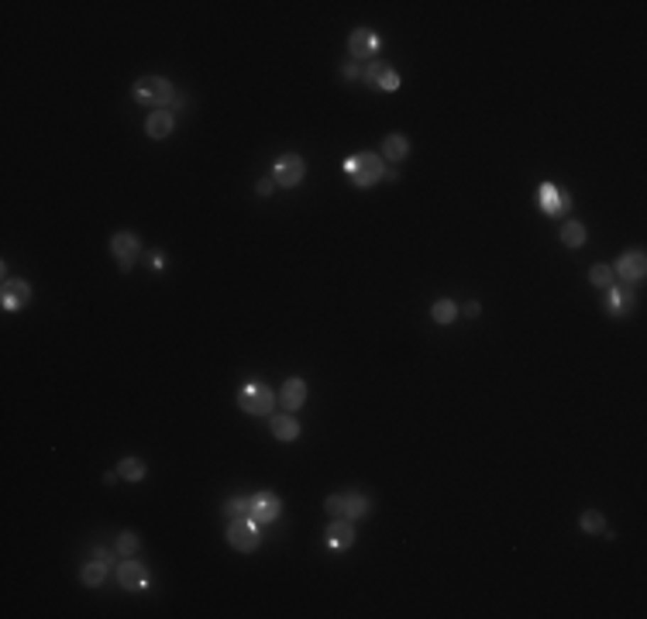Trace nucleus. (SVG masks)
Segmentation results:
<instances>
[{
    "instance_id": "1",
    "label": "nucleus",
    "mask_w": 647,
    "mask_h": 619,
    "mask_svg": "<svg viewBox=\"0 0 647 619\" xmlns=\"http://www.w3.org/2000/svg\"><path fill=\"white\" fill-rule=\"evenodd\" d=\"M134 100H138V104H148V107H156V111H169V107H176L179 104L173 83L162 80V76H141V80L134 83Z\"/></svg>"
},
{
    "instance_id": "2",
    "label": "nucleus",
    "mask_w": 647,
    "mask_h": 619,
    "mask_svg": "<svg viewBox=\"0 0 647 619\" xmlns=\"http://www.w3.org/2000/svg\"><path fill=\"white\" fill-rule=\"evenodd\" d=\"M344 172H348V179H352L355 186L365 190V186H376V182L386 176V165H382V158L376 152H358L344 162Z\"/></svg>"
},
{
    "instance_id": "3",
    "label": "nucleus",
    "mask_w": 647,
    "mask_h": 619,
    "mask_svg": "<svg viewBox=\"0 0 647 619\" xmlns=\"http://www.w3.org/2000/svg\"><path fill=\"white\" fill-rule=\"evenodd\" d=\"M238 406L245 413H251V417H268L272 406H276V396H272V389L262 385V382H248V385H241V393H238Z\"/></svg>"
},
{
    "instance_id": "4",
    "label": "nucleus",
    "mask_w": 647,
    "mask_h": 619,
    "mask_svg": "<svg viewBox=\"0 0 647 619\" xmlns=\"http://www.w3.org/2000/svg\"><path fill=\"white\" fill-rule=\"evenodd\" d=\"M227 544H231L234 551L251 554L255 547H259V523H255L251 516H234L231 527H227Z\"/></svg>"
},
{
    "instance_id": "5",
    "label": "nucleus",
    "mask_w": 647,
    "mask_h": 619,
    "mask_svg": "<svg viewBox=\"0 0 647 619\" xmlns=\"http://www.w3.org/2000/svg\"><path fill=\"white\" fill-rule=\"evenodd\" d=\"M613 275H616L620 283H641V279L647 275L644 251H626V255H620V262L613 265Z\"/></svg>"
},
{
    "instance_id": "6",
    "label": "nucleus",
    "mask_w": 647,
    "mask_h": 619,
    "mask_svg": "<svg viewBox=\"0 0 647 619\" xmlns=\"http://www.w3.org/2000/svg\"><path fill=\"white\" fill-rule=\"evenodd\" d=\"M348 52H352V59H358V62L379 55V35L372 28H358V31H352V38H348Z\"/></svg>"
},
{
    "instance_id": "7",
    "label": "nucleus",
    "mask_w": 647,
    "mask_h": 619,
    "mask_svg": "<svg viewBox=\"0 0 647 619\" xmlns=\"http://www.w3.org/2000/svg\"><path fill=\"white\" fill-rule=\"evenodd\" d=\"M361 80H365L372 89H382V93L400 89V72H396L393 66H386V62H369V69H365Z\"/></svg>"
},
{
    "instance_id": "8",
    "label": "nucleus",
    "mask_w": 647,
    "mask_h": 619,
    "mask_svg": "<svg viewBox=\"0 0 647 619\" xmlns=\"http://www.w3.org/2000/svg\"><path fill=\"white\" fill-rule=\"evenodd\" d=\"M117 581H121V588H128V592H141V588H148V568L141 564V561H121L117 564Z\"/></svg>"
},
{
    "instance_id": "9",
    "label": "nucleus",
    "mask_w": 647,
    "mask_h": 619,
    "mask_svg": "<svg viewBox=\"0 0 647 619\" xmlns=\"http://www.w3.org/2000/svg\"><path fill=\"white\" fill-rule=\"evenodd\" d=\"M537 197H540V210H544L548 217H561L565 210H572V197L561 193L555 182H544V186L537 190Z\"/></svg>"
},
{
    "instance_id": "10",
    "label": "nucleus",
    "mask_w": 647,
    "mask_h": 619,
    "mask_svg": "<svg viewBox=\"0 0 647 619\" xmlns=\"http://www.w3.org/2000/svg\"><path fill=\"white\" fill-rule=\"evenodd\" d=\"M248 516H251L259 527L272 523V520L279 516V495H272V492H259V495H251V503H248Z\"/></svg>"
},
{
    "instance_id": "11",
    "label": "nucleus",
    "mask_w": 647,
    "mask_h": 619,
    "mask_svg": "<svg viewBox=\"0 0 647 619\" xmlns=\"http://www.w3.org/2000/svg\"><path fill=\"white\" fill-rule=\"evenodd\" d=\"M138 251H141V241L134 238V234H128V231H121V234H114L111 238V255L117 258V265L124 268H131V262L138 258Z\"/></svg>"
},
{
    "instance_id": "12",
    "label": "nucleus",
    "mask_w": 647,
    "mask_h": 619,
    "mask_svg": "<svg viewBox=\"0 0 647 619\" xmlns=\"http://www.w3.org/2000/svg\"><path fill=\"white\" fill-rule=\"evenodd\" d=\"M28 300H31V289L24 279H4V292H0V303L7 313H18L21 307H28Z\"/></svg>"
},
{
    "instance_id": "13",
    "label": "nucleus",
    "mask_w": 647,
    "mask_h": 619,
    "mask_svg": "<svg viewBox=\"0 0 647 619\" xmlns=\"http://www.w3.org/2000/svg\"><path fill=\"white\" fill-rule=\"evenodd\" d=\"M276 182L279 186H296L300 179H303V172H307V162L300 158V155H283L279 162H276Z\"/></svg>"
},
{
    "instance_id": "14",
    "label": "nucleus",
    "mask_w": 647,
    "mask_h": 619,
    "mask_svg": "<svg viewBox=\"0 0 647 619\" xmlns=\"http://www.w3.org/2000/svg\"><path fill=\"white\" fill-rule=\"evenodd\" d=\"M279 402H283L286 413H296V410L307 402V382H303V378H286V385H283V393H279Z\"/></svg>"
},
{
    "instance_id": "15",
    "label": "nucleus",
    "mask_w": 647,
    "mask_h": 619,
    "mask_svg": "<svg viewBox=\"0 0 647 619\" xmlns=\"http://www.w3.org/2000/svg\"><path fill=\"white\" fill-rule=\"evenodd\" d=\"M352 540H355V527H352V520L348 516H337L335 523L327 527V544L341 551V547H352Z\"/></svg>"
},
{
    "instance_id": "16",
    "label": "nucleus",
    "mask_w": 647,
    "mask_h": 619,
    "mask_svg": "<svg viewBox=\"0 0 647 619\" xmlns=\"http://www.w3.org/2000/svg\"><path fill=\"white\" fill-rule=\"evenodd\" d=\"M630 307H634V296H630V289L616 286V283L606 289V310H609L613 317H624V313H630Z\"/></svg>"
},
{
    "instance_id": "17",
    "label": "nucleus",
    "mask_w": 647,
    "mask_h": 619,
    "mask_svg": "<svg viewBox=\"0 0 647 619\" xmlns=\"http://www.w3.org/2000/svg\"><path fill=\"white\" fill-rule=\"evenodd\" d=\"M410 152V141H406V134H386L382 138V155L389 158V162H403Z\"/></svg>"
},
{
    "instance_id": "18",
    "label": "nucleus",
    "mask_w": 647,
    "mask_h": 619,
    "mask_svg": "<svg viewBox=\"0 0 647 619\" xmlns=\"http://www.w3.org/2000/svg\"><path fill=\"white\" fill-rule=\"evenodd\" d=\"M107 571H111V564H107V561H89V564L80 568V581L89 585V588H97V585H104Z\"/></svg>"
},
{
    "instance_id": "19",
    "label": "nucleus",
    "mask_w": 647,
    "mask_h": 619,
    "mask_svg": "<svg viewBox=\"0 0 647 619\" xmlns=\"http://www.w3.org/2000/svg\"><path fill=\"white\" fill-rule=\"evenodd\" d=\"M272 434H276L279 441H296V437H300V423L293 420V413L272 417Z\"/></svg>"
},
{
    "instance_id": "20",
    "label": "nucleus",
    "mask_w": 647,
    "mask_h": 619,
    "mask_svg": "<svg viewBox=\"0 0 647 619\" xmlns=\"http://www.w3.org/2000/svg\"><path fill=\"white\" fill-rule=\"evenodd\" d=\"M145 131H148V138H165V134L173 131V111H156L148 117Z\"/></svg>"
},
{
    "instance_id": "21",
    "label": "nucleus",
    "mask_w": 647,
    "mask_h": 619,
    "mask_svg": "<svg viewBox=\"0 0 647 619\" xmlns=\"http://www.w3.org/2000/svg\"><path fill=\"white\" fill-rule=\"evenodd\" d=\"M344 495H348V506H344V516L348 520H358V516H365L372 509V499L365 492H344Z\"/></svg>"
},
{
    "instance_id": "22",
    "label": "nucleus",
    "mask_w": 647,
    "mask_h": 619,
    "mask_svg": "<svg viewBox=\"0 0 647 619\" xmlns=\"http://www.w3.org/2000/svg\"><path fill=\"white\" fill-rule=\"evenodd\" d=\"M145 471H148V468H145L141 458H124V461L117 464V475H121V478H128V482H141V478H145Z\"/></svg>"
},
{
    "instance_id": "23",
    "label": "nucleus",
    "mask_w": 647,
    "mask_h": 619,
    "mask_svg": "<svg viewBox=\"0 0 647 619\" xmlns=\"http://www.w3.org/2000/svg\"><path fill=\"white\" fill-rule=\"evenodd\" d=\"M561 241L568 244V248H582L585 244V227L579 221H565L561 224Z\"/></svg>"
},
{
    "instance_id": "24",
    "label": "nucleus",
    "mask_w": 647,
    "mask_h": 619,
    "mask_svg": "<svg viewBox=\"0 0 647 619\" xmlns=\"http://www.w3.org/2000/svg\"><path fill=\"white\" fill-rule=\"evenodd\" d=\"M589 283H592L596 289H609L613 283H616L613 265H603V262H599V265H592V268H589Z\"/></svg>"
},
{
    "instance_id": "25",
    "label": "nucleus",
    "mask_w": 647,
    "mask_h": 619,
    "mask_svg": "<svg viewBox=\"0 0 647 619\" xmlns=\"http://www.w3.org/2000/svg\"><path fill=\"white\" fill-rule=\"evenodd\" d=\"M430 317H434V324H451V320L458 317V303H451V300H437V303L430 307Z\"/></svg>"
},
{
    "instance_id": "26",
    "label": "nucleus",
    "mask_w": 647,
    "mask_h": 619,
    "mask_svg": "<svg viewBox=\"0 0 647 619\" xmlns=\"http://www.w3.org/2000/svg\"><path fill=\"white\" fill-rule=\"evenodd\" d=\"M579 527H582V530H585V533H603V530H606V520H603V513H599V509H589V513H582Z\"/></svg>"
},
{
    "instance_id": "27",
    "label": "nucleus",
    "mask_w": 647,
    "mask_h": 619,
    "mask_svg": "<svg viewBox=\"0 0 647 619\" xmlns=\"http://www.w3.org/2000/svg\"><path fill=\"white\" fill-rule=\"evenodd\" d=\"M138 547H141V540H138L134 533H121V537H117V554H121V557H134Z\"/></svg>"
},
{
    "instance_id": "28",
    "label": "nucleus",
    "mask_w": 647,
    "mask_h": 619,
    "mask_svg": "<svg viewBox=\"0 0 647 619\" xmlns=\"http://www.w3.org/2000/svg\"><path fill=\"white\" fill-rule=\"evenodd\" d=\"M344 506H348V495H344V492H335V495H327V503H324V509H327L331 516H344Z\"/></svg>"
},
{
    "instance_id": "29",
    "label": "nucleus",
    "mask_w": 647,
    "mask_h": 619,
    "mask_svg": "<svg viewBox=\"0 0 647 619\" xmlns=\"http://www.w3.org/2000/svg\"><path fill=\"white\" fill-rule=\"evenodd\" d=\"M248 503L251 499H241V495H234V499H227V506H224V513L234 520V516H248Z\"/></svg>"
},
{
    "instance_id": "30",
    "label": "nucleus",
    "mask_w": 647,
    "mask_h": 619,
    "mask_svg": "<svg viewBox=\"0 0 647 619\" xmlns=\"http://www.w3.org/2000/svg\"><path fill=\"white\" fill-rule=\"evenodd\" d=\"M341 76H344V80H361V76H365V69L355 66V62H348V66L341 69Z\"/></svg>"
},
{
    "instance_id": "31",
    "label": "nucleus",
    "mask_w": 647,
    "mask_h": 619,
    "mask_svg": "<svg viewBox=\"0 0 647 619\" xmlns=\"http://www.w3.org/2000/svg\"><path fill=\"white\" fill-rule=\"evenodd\" d=\"M272 190H276L272 179H262V182H259V193H262V197H272Z\"/></svg>"
},
{
    "instance_id": "32",
    "label": "nucleus",
    "mask_w": 647,
    "mask_h": 619,
    "mask_svg": "<svg viewBox=\"0 0 647 619\" xmlns=\"http://www.w3.org/2000/svg\"><path fill=\"white\" fill-rule=\"evenodd\" d=\"M93 557H97V561H107V564H111V551H104V547H97V551H93Z\"/></svg>"
},
{
    "instance_id": "33",
    "label": "nucleus",
    "mask_w": 647,
    "mask_h": 619,
    "mask_svg": "<svg viewBox=\"0 0 647 619\" xmlns=\"http://www.w3.org/2000/svg\"><path fill=\"white\" fill-rule=\"evenodd\" d=\"M465 317H479V303H475V300L465 303Z\"/></svg>"
},
{
    "instance_id": "34",
    "label": "nucleus",
    "mask_w": 647,
    "mask_h": 619,
    "mask_svg": "<svg viewBox=\"0 0 647 619\" xmlns=\"http://www.w3.org/2000/svg\"><path fill=\"white\" fill-rule=\"evenodd\" d=\"M162 262H165V258H162V251H152V265L162 268Z\"/></svg>"
}]
</instances>
